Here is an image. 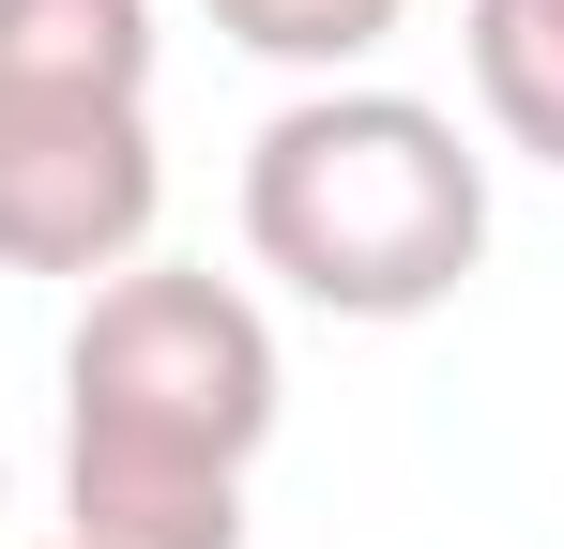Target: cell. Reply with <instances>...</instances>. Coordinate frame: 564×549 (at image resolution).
I'll return each instance as SVG.
<instances>
[{
  "label": "cell",
  "instance_id": "cell-3",
  "mask_svg": "<svg viewBox=\"0 0 564 549\" xmlns=\"http://www.w3.org/2000/svg\"><path fill=\"white\" fill-rule=\"evenodd\" d=\"M169 214L153 92H0V274H122Z\"/></svg>",
  "mask_w": 564,
  "mask_h": 549
},
{
  "label": "cell",
  "instance_id": "cell-7",
  "mask_svg": "<svg viewBox=\"0 0 564 549\" xmlns=\"http://www.w3.org/2000/svg\"><path fill=\"white\" fill-rule=\"evenodd\" d=\"M46 549H77V535H46Z\"/></svg>",
  "mask_w": 564,
  "mask_h": 549
},
{
  "label": "cell",
  "instance_id": "cell-6",
  "mask_svg": "<svg viewBox=\"0 0 564 549\" xmlns=\"http://www.w3.org/2000/svg\"><path fill=\"white\" fill-rule=\"evenodd\" d=\"M245 62H290V77H351V62H381L397 46V15L412 0H198Z\"/></svg>",
  "mask_w": 564,
  "mask_h": 549
},
{
  "label": "cell",
  "instance_id": "cell-2",
  "mask_svg": "<svg viewBox=\"0 0 564 549\" xmlns=\"http://www.w3.org/2000/svg\"><path fill=\"white\" fill-rule=\"evenodd\" d=\"M245 245L321 321H427L488 260V153L427 92L321 77L245 138Z\"/></svg>",
  "mask_w": 564,
  "mask_h": 549
},
{
  "label": "cell",
  "instance_id": "cell-4",
  "mask_svg": "<svg viewBox=\"0 0 564 549\" xmlns=\"http://www.w3.org/2000/svg\"><path fill=\"white\" fill-rule=\"evenodd\" d=\"M0 92H153V0H0Z\"/></svg>",
  "mask_w": 564,
  "mask_h": 549
},
{
  "label": "cell",
  "instance_id": "cell-5",
  "mask_svg": "<svg viewBox=\"0 0 564 549\" xmlns=\"http://www.w3.org/2000/svg\"><path fill=\"white\" fill-rule=\"evenodd\" d=\"M458 46H473V107H488V138L534 153V169H564V0H473Z\"/></svg>",
  "mask_w": 564,
  "mask_h": 549
},
{
  "label": "cell",
  "instance_id": "cell-1",
  "mask_svg": "<svg viewBox=\"0 0 564 549\" xmlns=\"http://www.w3.org/2000/svg\"><path fill=\"white\" fill-rule=\"evenodd\" d=\"M275 443V321L184 260L93 274L62 336V535L245 549V458Z\"/></svg>",
  "mask_w": 564,
  "mask_h": 549
}]
</instances>
